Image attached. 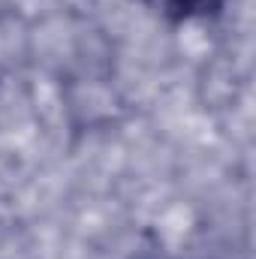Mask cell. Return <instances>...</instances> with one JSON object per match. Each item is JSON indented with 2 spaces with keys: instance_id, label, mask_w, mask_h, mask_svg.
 <instances>
[{
  "instance_id": "6da1fadb",
  "label": "cell",
  "mask_w": 256,
  "mask_h": 259,
  "mask_svg": "<svg viewBox=\"0 0 256 259\" xmlns=\"http://www.w3.org/2000/svg\"><path fill=\"white\" fill-rule=\"evenodd\" d=\"M160 15H166L169 21H199V18H211L217 15L226 0H148Z\"/></svg>"
}]
</instances>
